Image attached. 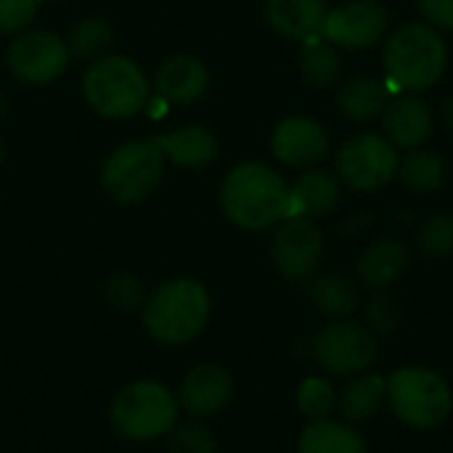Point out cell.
Masks as SVG:
<instances>
[{
	"instance_id": "4dcf8cb0",
	"label": "cell",
	"mask_w": 453,
	"mask_h": 453,
	"mask_svg": "<svg viewBox=\"0 0 453 453\" xmlns=\"http://www.w3.org/2000/svg\"><path fill=\"white\" fill-rule=\"evenodd\" d=\"M419 250L427 257L453 255V215H435L419 231Z\"/></svg>"
},
{
	"instance_id": "d590c367",
	"label": "cell",
	"mask_w": 453,
	"mask_h": 453,
	"mask_svg": "<svg viewBox=\"0 0 453 453\" xmlns=\"http://www.w3.org/2000/svg\"><path fill=\"white\" fill-rule=\"evenodd\" d=\"M0 165H3V141H0Z\"/></svg>"
},
{
	"instance_id": "8fae6325",
	"label": "cell",
	"mask_w": 453,
	"mask_h": 453,
	"mask_svg": "<svg viewBox=\"0 0 453 453\" xmlns=\"http://www.w3.org/2000/svg\"><path fill=\"white\" fill-rule=\"evenodd\" d=\"M271 263L289 281H308L324 257V236L311 218H284L271 239Z\"/></svg>"
},
{
	"instance_id": "603a6c76",
	"label": "cell",
	"mask_w": 453,
	"mask_h": 453,
	"mask_svg": "<svg viewBox=\"0 0 453 453\" xmlns=\"http://www.w3.org/2000/svg\"><path fill=\"white\" fill-rule=\"evenodd\" d=\"M388 398V380L382 374L356 377L337 398V409L348 422H369Z\"/></svg>"
},
{
	"instance_id": "484cf974",
	"label": "cell",
	"mask_w": 453,
	"mask_h": 453,
	"mask_svg": "<svg viewBox=\"0 0 453 453\" xmlns=\"http://www.w3.org/2000/svg\"><path fill=\"white\" fill-rule=\"evenodd\" d=\"M114 42H117V32H114L111 21H106L101 16L80 19L66 35V45H69L72 58H80L88 64L111 53Z\"/></svg>"
},
{
	"instance_id": "9a60e30c",
	"label": "cell",
	"mask_w": 453,
	"mask_h": 453,
	"mask_svg": "<svg viewBox=\"0 0 453 453\" xmlns=\"http://www.w3.org/2000/svg\"><path fill=\"white\" fill-rule=\"evenodd\" d=\"M210 69L199 56L175 53L157 66L151 90L170 106H191L210 90Z\"/></svg>"
},
{
	"instance_id": "7c38bea8",
	"label": "cell",
	"mask_w": 453,
	"mask_h": 453,
	"mask_svg": "<svg viewBox=\"0 0 453 453\" xmlns=\"http://www.w3.org/2000/svg\"><path fill=\"white\" fill-rule=\"evenodd\" d=\"M388 27L390 16L380 0H345L329 8L324 21V37L334 48L366 50L385 37Z\"/></svg>"
},
{
	"instance_id": "5bb4252c",
	"label": "cell",
	"mask_w": 453,
	"mask_h": 453,
	"mask_svg": "<svg viewBox=\"0 0 453 453\" xmlns=\"http://www.w3.org/2000/svg\"><path fill=\"white\" fill-rule=\"evenodd\" d=\"M329 151V135L321 122L305 114L284 117L271 133V154L295 170L316 167Z\"/></svg>"
},
{
	"instance_id": "1f68e13d",
	"label": "cell",
	"mask_w": 453,
	"mask_h": 453,
	"mask_svg": "<svg viewBox=\"0 0 453 453\" xmlns=\"http://www.w3.org/2000/svg\"><path fill=\"white\" fill-rule=\"evenodd\" d=\"M37 11H40L37 0H0V35L16 37L32 29Z\"/></svg>"
},
{
	"instance_id": "f1b7e54d",
	"label": "cell",
	"mask_w": 453,
	"mask_h": 453,
	"mask_svg": "<svg viewBox=\"0 0 453 453\" xmlns=\"http://www.w3.org/2000/svg\"><path fill=\"white\" fill-rule=\"evenodd\" d=\"M337 406L334 390L326 380L321 377H308L300 382L297 388V409L305 419L319 422V419H329L332 409Z\"/></svg>"
},
{
	"instance_id": "8992f818",
	"label": "cell",
	"mask_w": 453,
	"mask_h": 453,
	"mask_svg": "<svg viewBox=\"0 0 453 453\" xmlns=\"http://www.w3.org/2000/svg\"><path fill=\"white\" fill-rule=\"evenodd\" d=\"M165 157L149 138H133L111 149L101 165V188L117 204L146 202L165 178Z\"/></svg>"
},
{
	"instance_id": "d4e9b609",
	"label": "cell",
	"mask_w": 453,
	"mask_h": 453,
	"mask_svg": "<svg viewBox=\"0 0 453 453\" xmlns=\"http://www.w3.org/2000/svg\"><path fill=\"white\" fill-rule=\"evenodd\" d=\"M311 303L329 319H348L356 308H358V292L356 287L337 276V273H326V276H316L308 279L305 287Z\"/></svg>"
},
{
	"instance_id": "f546056e",
	"label": "cell",
	"mask_w": 453,
	"mask_h": 453,
	"mask_svg": "<svg viewBox=\"0 0 453 453\" xmlns=\"http://www.w3.org/2000/svg\"><path fill=\"white\" fill-rule=\"evenodd\" d=\"M165 441L170 453H215V438L199 419L178 422Z\"/></svg>"
},
{
	"instance_id": "d6986e66",
	"label": "cell",
	"mask_w": 453,
	"mask_h": 453,
	"mask_svg": "<svg viewBox=\"0 0 453 453\" xmlns=\"http://www.w3.org/2000/svg\"><path fill=\"white\" fill-rule=\"evenodd\" d=\"M340 202V180L326 170H305L289 186L287 218H321L332 212Z\"/></svg>"
},
{
	"instance_id": "7a4b0ae2",
	"label": "cell",
	"mask_w": 453,
	"mask_h": 453,
	"mask_svg": "<svg viewBox=\"0 0 453 453\" xmlns=\"http://www.w3.org/2000/svg\"><path fill=\"white\" fill-rule=\"evenodd\" d=\"M212 319L210 289L194 276H175L157 284L141 308L146 334L165 348L194 342Z\"/></svg>"
},
{
	"instance_id": "3957f363",
	"label": "cell",
	"mask_w": 453,
	"mask_h": 453,
	"mask_svg": "<svg viewBox=\"0 0 453 453\" xmlns=\"http://www.w3.org/2000/svg\"><path fill=\"white\" fill-rule=\"evenodd\" d=\"M109 427L127 443H157L180 422L175 390L157 380H135L122 385L109 403Z\"/></svg>"
},
{
	"instance_id": "836d02e7",
	"label": "cell",
	"mask_w": 453,
	"mask_h": 453,
	"mask_svg": "<svg viewBox=\"0 0 453 453\" xmlns=\"http://www.w3.org/2000/svg\"><path fill=\"white\" fill-rule=\"evenodd\" d=\"M417 8L438 32H453V0H417Z\"/></svg>"
},
{
	"instance_id": "d6a6232c",
	"label": "cell",
	"mask_w": 453,
	"mask_h": 453,
	"mask_svg": "<svg viewBox=\"0 0 453 453\" xmlns=\"http://www.w3.org/2000/svg\"><path fill=\"white\" fill-rule=\"evenodd\" d=\"M366 321H369V326H372L377 334H390V332H395L398 324H401L398 303H395L390 295L377 292V295L369 300V305H366Z\"/></svg>"
},
{
	"instance_id": "e575fe53",
	"label": "cell",
	"mask_w": 453,
	"mask_h": 453,
	"mask_svg": "<svg viewBox=\"0 0 453 453\" xmlns=\"http://www.w3.org/2000/svg\"><path fill=\"white\" fill-rule=\"evenodd\" d=\"M441 111H443V122L453 130V96H449V98L443 101V109H441Z\"/></svg>"
},
{
	"instance_id": "9c48e42d",
	"label": "cell",
	"mask_w": 453,
	"mask_h": 453,
	"mask_svg": "<svg viewBox=\"0 0 453 453\" xmlns=\"http://www.w3.org/2000/svg\"><path fill=\"white\" fill-rule=\"evenodd\" d=\"M398 151L380 133L350 135L334 157L337 175L353 191H380L398 175Z\"/></svg>"
},
{
	"instance_id": "8d00e7d4",
	"label": "cell",
	"mask_w": 453,
	"mask_h": 453,
	"mask_svg": "<svg viewBox=\"0 0 453 453\" xmlns=\"http://www.w3.org/2000/svg\"><path fill=\"white\" fill-rule=\"evenodd\" d=\"M37 3H40V5H42V3H56V0H37Z\"/></svg>"
},
{
	"instance_id": "ac0fdd59",
	"label": "cell",
	"mask_w": 453,
	"mask_h": 453,
	"mask_svg": "<svg viewBox=\"0 0 453 453\" xmlns=\"http://www.w3.org/2000/svg\"><path fill=\"white\" fill-rule=\"evenodd\" d=\"M385 138L395 149H422L433 135V111L417 96H401L385 106Z\"/></svg>"
},
{
	"instance_id": "30bf717a",
	"label": "cell",
	"mask_w": 453,
	"mask_h": 453,
	"mask_svg": "<svg viewBox=\"0 0 453 453\" xmlns=\"http://www.w3.org/2000/svg\"><path fill=\"white\" fill-rule=\"evenodd\" d=\"M313 358L332 374L356 377L374 364L377 340L364 324L337 319L313 337Z\"/></svg>"
},
{
	"instance_id": "2e32d148",
	"label": "cell",
	"mask_w": 453,
	"mask_h": 453,
	"mask_svg": "<svg viewBox=\"0 0 453 453\" xmlns=\"http://www.w3.org/2000/svg\"><path fill=\"white\" fill-rule=\"evenodd\" d=\"M151 141L165 157V162L178 170H204L220 154L215 133L204 125H180L175 130L157 133Z\"/></svg>"
},
{
	"instance_id": "4316f807",
	"label": "cell",
	"mask_w": 453,
	"mask_h": 453,
	"mask_svg": "<svg viewBox=\"0 0 453 453\" xmlns=\"http://www.w3.org/2000/svg\"><path fill=\"white\" fill-rule=\"evenodd\" d=\"M340 72H342V58L337 53V48L321 35V37H313V40H305L303 42V50H300V74L308 85L313 88H329L340 80Z\"/></svg>"
},
{
	"instance_id": "52a82bcc",
	"label": "cell",
	"mask_w": 453,
	"mask_h": 453,
	"mask_svg": "<svg viewBox=\"0 0 453 453\" xmlns=\"http://www.w3.org/2000/svg\"><path fill=\"white\" fill-rule=\"evenodd\" d=\"M388 401L393 414L414 430L441 427L453 409L449 382L427 366L398 369L388 380Z\"/></svg>"
},
{
	"instance_id": "6da1fadb",
	"label": "cell",
	"mask_w": 453,
	"mask_h": 453,
	"mask_svg": "<svg viewBox=\"0 0 453 453\" xmlns=\"http://www.w3.org/2000/svg\"><path fill=\"white\" fill-rule=\"evenodd\" d=\"M220 210L242 231H268L287 218L289 186L265 162H239L220 180Z\"/></svg>"
},
{
	"instance_id": "5b68a950",
	"label": "cell",
	"mask_w": 453,
	"mask_h": 453,
	"mask_svg": "<svg viewBox=\"0 0 453 453\" xmlns=\"http://www.w3.org/2000/svg\"><path fill=\"white\" fill-rule=\"evenodd\" d=\"M151 82L143 66L122 53H106L85 66V106L104 119H130L141 114L151 98Z\"/></svg>"
},
{
	"instance_id": "277c9868",
	"label": "cell",
	"mask_w": 453,
	"mask_h": 453,
	"mask_svg": "<svg viewBox=\"0 0 453 453\" xmlns=\"http://www.w3.org/2000/svg\"><path fill=\"white\" fill-rule=\"evenodd\" d=\"M382 64L393 88L419 93L443 77L449 66V45L427 21H406L388 37Z\"/></svg>"
},
{
	"instance_id": "e0dca14e",
	"label": "cell",
	"mask_w": 453,
	"mask_h": 453,
	"mask_svg": "<svg viewBox=\"0 0 453 453\" xmlns=\"http://www.w3.org/2000/svg\"><path fill=\"white\" fill-rule=\"evenodd\" d=\"M326 0H265L263 16L268 27L287 40H313L324 35Z\"/></svg>"
},
{
	"instance_id": "83f0119b",
	"label": "cell",
	"mask_w": 453,
	"mask_h": 453,
	"mask_svg": "<svg viewBox=\"0 0 453 453\" xmlns=\"http://www.w3.org/2000/svg\"><path fill=\"white\" fill-rule=\"evenodd\" d=\"M146 284L127 271L111 273L104 284V297L106 303L119 311V313H141L143 303H146Z\"/></svg>"
},
{
	"instance_id": "44dd1931",
	"label": "cell",
	"mask_w": 453,
	"mask_h": 453,
	"mask_svg": "<svg viewBox=\"0 0 453 453\" xmlns=\"http://www.w3.org/2000/svg\"><path fill=\"white\" fill-rule=\"evenodd\" d=\"M337 104H340L342 117H348L350 122H372L390 104V90L382 80L364 74V77L348 80L340 88Z\"/></svg>"
},
{
	"instance_id": "ffe728a7",
	"label": "cell",
	"mask_w": 453,
	"mask_h": 453,
	"mask_svg": "<svg viewBox=\"0 0 453 453\" xmlns=\"http://www.w3.org/2000/svg\"><path fill=\"white\" fill-rule=\"evenodd\" d=\"M409 263H411V250L401 239H380L358 255L356 273L366 287L385 289L403 276Z\"/></svg>"
},
{
	"instance_id": "ba28073f",
	"label": "cell",
	"mask_w": 453,
	"mask_h": 453,
	"mask_svg": "<svg viewBox=\"0 0 453 453\" xmlns=\"http://www.w3.org/2000/svg\"><path fill=\"white\" fill-rule=\"evenodd\" d=\"M72 64L66 37L53 29H27L11 37L5 50V66L27 88H45L58 82Z\"/></svg>"
},
{
	"instance_id": "cb8c5ba5",
	"label": "cell",
	"mask_w": 453,
	"mask_h": 453,
	"mask_svg": "<svg viewBox=\"0 0 453 453\" xmlns=\"http://www.w3.org/2000/svg\"><path fill=\"white\" fill-rule=\"evenodd\" d=\"M398 178L414 194H435L446 183V162L430 149H409L398 159Z\"/></svg>"
},
{
	"instance_id": "4fadbf2b",
	"label": "cell",
	"mask_w": 453,
	"mask_h": 453,
	"mask_svg": "<svg viewBox=\"0 0 453 453\" xmlns=\"http://www.w3.org/2000/svg\"><path fill=\"white\" fill-rule=\"evenodd\" d=\"M175 395H178L180 414L204 422V419L218 417L231 403L234 380L228 369L220 364H210V361L196 364L183 374Z\"/></svg>"
},
{
	"instance_id": "7402d4cb",
	"label": "cell",
	"mask_w": 453,
	"mask_h": 453,
	"mask_svg": "<svg viewBox=\"0 0 453 453\" xmlns=\"http://www.w3.org/2000/svg\"><path fill=\"white\" fill-rule=\"evenodd\" d=\"M297 453H366V441L345 422H311L297 443Z\"/></svg>"
}]
</instances>
